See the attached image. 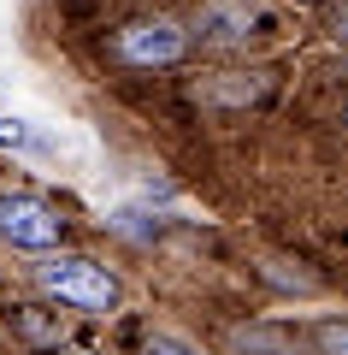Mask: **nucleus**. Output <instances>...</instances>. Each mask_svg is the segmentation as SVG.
<instances>
[{
	"mask_svg": "<svg viewBox=\"0 0 348 355\" xmlns=\"http://www.w3.org/2000/svg\"><path fill=\"white\" fill-rule=\"evenodd\" d=\"M36 284L53 302L83 308V314H112V302H118V279L100 261H89V254H48L36 266Z\"/></svg>",
	"mask_w": 348,
	"mask_h": 355,
	"instance_id": "obj_1",
	"label": "nucleus"
},
{
	"mask_svg": "<svg viewBox=\"0 0 348 355\" xmlns=\"http://www.w3.org/2000/svg\"><path fill=\"white\" fill-rule=\"evenodd\" d=\"M183 53H189V30L177 18H136V24L118 30V60L125 65L154 71V65H177Z\"/></svg>",
	"mask_w": 348,
	"mask_h": 355,
	"instance_id": "obj_2",
	"label": "nucleus"
},
{
	"mask_svg": "<svg viewBox=\"0 0 348 355\" xmlns=\"http://www.w3.org/2000/svg\"><path fill=\"white\" fill-rule=\"evenodd\" d=\"M65 231V219L53 214L42 196H0V237L12 243V249H53Z\"/></svg>",
	"mask_w": 348,
	"mask_h": 355,
	"instance_id": "obj_3",
	"label": "nucleus"
},
{
	"mask_svg": "<svg viewBox=\"0 0 348 355\" xmlns=\"http://www.w3.org/2000/svg\"><path fill=\"white\" fill-rule=\"evenodd\" d=\"M254 24H260V12H254L248 0H212V6L195 12V36L207 48H242L254 36Z\"/></svg>",
	"mask_w": 348,
	"mask_h": 355,
	"instance_id": "obj_4",
	"label": "nucleus"
},
{
	"mask_svg": "<svg viewBox=\"0 0 348 355\" xmlns=\"http://www.w3.org/2000/svg\"><path fill=\"white\" fill-rule=\"evenodd\" d=\"M0 148H42L24 119H0Z\"/></svg>",
	"mask_w": 348,
	"mask_h": 355,
	"instance_id": "obj_5",
	"label": "nucleus"
},
{
	"mask_svg": "<svg viewBox=\"0 0 348 355\" xmlns=\"http://www.w3.org/2000/svg\"><path fill=\"white\" fill-rule=\"evenodd\" d=\"M237 349H272V355H289V343L277 331H237Z\"/></svg>",
	"mask_w": 348,
	"mask_h": 355,
	"instance_id": "obj_6",
	"label": "nucleus"
},
{
	"mask_svg": "<svg viewBox=\"0 0 348 355\" xmlns=\"http://www.w3.org/2000/svg\"><path fill=\"white\" fill-rule=\"evenodd\" d=\"M142 355H201L195 343H183V338H172V331H160V338H148V349Z\"/></svg>",
	"mask_w": 348,
	"mask_h": 355,
	"instance_id": "obj_7",
	"label": "nucleus"
},
{
	"mask_svg": "<svg viewBox=\"0 0 348 355\" xmlns=\"http://www.w3.org/2000/svg\"><path fill=\"white\" fill-rule=\"evenodd\" d=\"M319 349H324V355H348V320H342V326H324V331H319Z\"/></svg>",
	"mask_w": 348,
	"mask_h": 355,
	"instance_id": "obj_8",
	"label": "nucleus"
},
{
	"mask_svg": "<svg viewBox=\"0 0 348 355\" xmlns=\"http://www.w3.org/2000/svg\"><path fill=\"white\" fill-rule=\"evenodd\" d=\"M18 326H24L30 338H59V326H48V320H42V308H24V314H18Z\"/></svg>",
	"mask_w": 348,
	"mask_h": 355,
	"instance_id": "obj_9",
	"label": "nucleus"
},
{
	"mask_svg": "<svg viewBox=\"0 0 348 355\" xmlns=\"http://www.w3.org/2000/svg\"><path fill=\"white\" fill-rule=\"evenodd\" d=\"M336 42L348 48V6H342V18H336Z\"/></svg>",
	"mask_w": 348,
	"mask_h": 355,
	"instance_id": "obj_10",
	"label": "nucleus"
},
{
	"mask_svg": "<svg viewBox=\"0 0 348 355\" xmlns=\"http://www.w3.org/2000/svg\"><path fill=\"white\" fill-rule=\"evenodd\" d=\"M59 355H89V349H59Z\"/></svg>",
	"mask_w": 348,
	"mask_h": 355,
	"instance_id": "obj_11",
	"label": "nucleus"
},
{
	"mask_svg": "<svg viewBox=\"0 0 348 355\" xmlns=\"http://www.w3.org/2000/svg\"><path fill=\"white\" fill-rule=\"evenodd\" d=\"M342 119H348V101H342Z\"/></svg>",
	"mask_w": 348,
	"mask_h": 355,
	"instance_id": "obj_12",
	"label": "nucleus"
}]
</instances>
